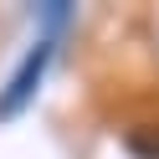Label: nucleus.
Segmentation results:
<instances>
[{
  "mask_svg": "<svg viewBox=\"0 0 159 159\" xmlns=\"http://www.w3.org/2000/svg\"><path fill=\"white\" fill-rule=\"evenodd\" d=\"M128 149H134L139 159H159V123H149V128H128Z\"/></svg>",
  "mask_w": 159,
  "mask_h": 159,
  "instance_id": "f03ea898",
  "label": "nucleus"
},
{
  "mask_svg": "<svg viewBox=\"0 0 159 159\" xmlns=\"http://www.w3.org/2000/svg\"><path fill=\"white\" fill-rule=\"evenodd\" d=\"M52 57H57V41H52V36H41V41L21 57V67L11 72V82L0 87V118H16V113L36 98V87H41V77H46V67H52Z\"/></svg>",
  "mask_w": 159,
  "mask_h": 159,
  "instance_id": "f257e3e1",
  "label": "nucleus"
}]
</instances>
